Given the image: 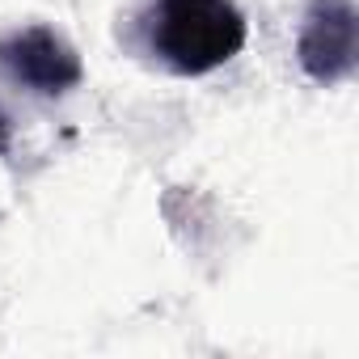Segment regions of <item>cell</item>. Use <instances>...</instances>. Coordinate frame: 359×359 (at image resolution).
<instances>
[{
	"label": "cell",
	"instance_id": "6da1fadb",
	"mask_svg": "<svg viewBox=\"0 0 359 359\" xmlns=\"http://www.w3.org/2000/svg\"><path fill=\"white\" fill-rule=\"evenodd\" d=\"M135 43L173 76H208L245 47V13L233 0H144Z\"/></svg>",
	"mask_w": 359,
	"mask_h": 359
},
{
	"label": "cell",
	"instance_id": "277c9868",
	"mask_svg": "<svg viewBox=\"0 0 359 359\" xmlns=\"http://www.w3.org/2000/svg\"><path fill=\"white\" fill-rule=\"evenodd\" d=\"M9 135H13V118H9L5 110H0V152L9 148Z\"/></svg>",
	"mask_w": 359,
	"mask_h": 359
},
{
	"label": "cell",
	"instance_id": "3957f363",
	"mask_svg": "<svg viewBox=\"0 0 359 359\" xmlns=\"http://www.w3.org/2000/svg\"><path fill=\"white\" fill-rule=\"evenodd\" d=\"M296 60L309 81L342 85L359 64V9L355 0H309L296 34Z\"/></svg>",
	"mask_w": 359,
	"mask_h": 359
},
{
	"label": "cell",
	"instance_id": "7a4b0ae2",
	"mask_svg": "<svg viewBox=\"0 0 359 359\" xmlns=\"http://www.w3.org/2000/svg\"><path fill=\"white\" fill-rule=\"evenodd\" d=\"M0 72L34 97H64L85 81L76 47L55 26H26L0 39Z\"/></svg>",
	"mask_w": 359,
	"mask_h": 359
}]
</instances>
